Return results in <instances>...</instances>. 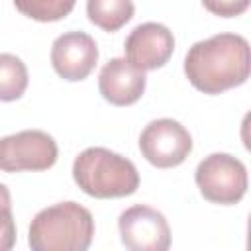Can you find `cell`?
Returning a JSON list of instances; mask_svg holds the SVG:
<instances>
[{
	"label": "cell",
	"mask_w": 251,
	"mask_h": 251,
	"mask_svg": "<svg viewBox=\"0 0 251 251\" xmlns=\"http://www.w3.org/2000/svg\"><path fill=\"white\" fill-rule=\"evenodd\" d=\"M200 194L222 206L237 204L247 192V169L229 153H212L204 157L194 173Z\"/></svg>",
	"instance_id": "obj_4"
},
{
	"label": "cell",
	"mask_w": 251,
	"mask_h": 251,
	"mask_svg": "<svg viewBox=\"0 0 251 251\" xmlns=\"http://www.w3.org/2000/svg\"><path fill=\"white\" fill-rule=\"evenodd\" d=\"M92 237V214L76 202H59L33 216L27 243L33 251H86Z\"/></svg>",
	"instance_id": "obj_2"
},
{
	"label": "cell",
	"mask_w": 251,
	"mask_h": 251,
	"mask_svg": "<svg viewBox=\"0 0 251 251\" xmlns=\"http://www.w3.org/2000/svg\"><path fill=\"white\" fill-rule=\"evenodd\" d=\"M131 0H86V16L100 29L112 33L133 18Z\"/></svg>",
	"instance_id": "obj_11"
},
{
	"label": "cell",
	"mask_w": 251,
	"mask_h": 251,
	"mask_svg": "<svg viewBox=\"0 0 251 251\" xmlns=\"http://www.w3.org/2000/svg\"><path fill=\"white\" fill-rule=\"evenodd\" d=\"M59 149L55 139L41 129H24L0 137V171H45L57 161Z\"/></svg>",
	"instance_id": "obj_5"
},
{
	"label": "cell",
	"mask_w": 251,
	"mask_h": 251,
	"mask_svg": "<svg viewBox=\"0 0 251 251\" xmlns=\"http://www.w3.org/2000/svg\"><path fill=\"white\" fill-rule=\"evenodd\" d=\"M202 4L220 18H235L249 8V0H202Z\"/></svg>",
	"instance_id": "obj_15"
},
{
	"label": "cell",
	"mask_w": 251,
	"mask_h": 251,
	"mask_svg": "<svg viewBox=\"0 0 251 251\" xmlns=\"http://www.w3.org/2000/svg\"><path fill=\"white\" fill-rule=\"evenodd\" d=\"M16 243V222L12 214V196L6 184L0 182V251L12 249Z\"/></svg>",
	"instance_id": "obj_14"
},
{
	"label": "cell",
	"mask_w": 251,
	"mask_h": 251,
	"mask_svg": "<svg viewBox=\"0 0 251 251\" xmlns=\"http://www.w3.org/2000/svg\"><path fill=\"white\" fill-rule=\"evenodd\" d=\"M122 243L131 251H167L171 247V227L165 216L145 204L124 210L118 218Z\"/></svg>",
	"instance_id": "obj_7"
},
{
	"label": "cell",
	"mask_w": 251,
	"mask_h": 251,
	"mask_svg": "<svg viewBox=\"0 0 251 251\" xmlns=\"http://www.w3.org/2000/svg\"><path fill=\"white\" fill-rule=\"evenodd\" d=\"M126 59L139 71L161 69L169 63L175 51L173 31L157 22H145L135 25L124 43Z\"/></svg>",
	"instance_id": "obj_8"
},
{
	"label": "cell",
	"mask_w": 251,
	"mask_h": 251,
	"mask_svg": "<svg viewBox=\"0 0 251 251\" xmlns=\"http://www.w3.org/2000/svg\"><path fill=\"white\" fill-rule=\"evenodd\" d=\"M145 71L133 67L127 59H110L98 76V88L106 102L114 106H129L137 102L145 92Z\"/></svg>",
	"instance_id": "obj_10"
},
{
	"label": "cell",
	"mask_w": 251,
	"mask_h": 251,
	"mask_svg": "<svg viewBox=\"0 0 251 251\" xmlns=\"http://www.w3.org/2000/svg\"><path fill=\"white\" fill-rule=\"evenodd\" d=\"M27 82L29 76L25 63L12 53H0V102L22 98Z\"/></svg>",
	"instance_id": "obj_12"
},
{
	"label": "cell",
	"mask_w": 251,
	"mask_h": 251,
	"mask_svg": "<svg viewBox=\"0 0 251 251\" xmlns=\"http://www.w3.org/2000/svg\"><path fill=\"white\" fill-rule=\"evenodd\" d=\"M73 178L84 194L100 200L129 196L139 186L135 165L106 147L80 151L73 163Z\"/></svg>",
	"instance_id": "obj_3"
},
{
	"label": "cell",
	"mask_w": 251,
	"mask_h": 251,
	"mask_svg": "<svg viewBox=\"0 0 251 251\" xmlns=\"http://www.w3.org/2000/svg\"><path fill=\"white\" fill-rule=\"evenodd\" d=\"M76 0H14L18 12L35 22H57L69 16Z\"/></svg>",
	"instance_id": "obj_13"
},
{
	"label": "cell",
	"mask_w": 251,
	"mask_h": 251,
	"mask_svg": "<svg viewBox=\"0 0 251 251\" xmlns=\"http://www.w3.org/2000/svg\"><path fill=\"white\" fill-rule=\"evenodd\" d=\"M139 151L153 167L171 169L190 155L192 137L188 129L173 118L153 120L139 135Z\"/></svg>",
	"instance_id": "obj_6"
},
{
	"label": "cell",
	"mask_w": 251,
	"mask_h": 251,
	"mask_svg": "<svg viewBox=\"0 0 251 251\" xmlns=\"http://www.w3.org/2000/svg\"><path fill=\"white\" fill-rule=\"evenodd\" d=\"M96 41L84 31H67L51 45V65L55 73L71 82L84 80L96 67Z\"/></svg>",
	"instance_id": "obj_9"
},
{
	"label": "cell",
	"mask_w": 251,
	"mask_h": 251,
	"mask_svg": "<svg viewBox=\"0 0 251 251\" xmlns=\"http://www.w3.org/2000/svg\"><path fill=\"white\" fill-rule=\"evenodd\" d=\"M249 43L239 33H216L196 41L184 57L188 82L204 94H220L249 78Z\"/></svg>",
	"instance_id": "obj_1"
}]
</instances>
